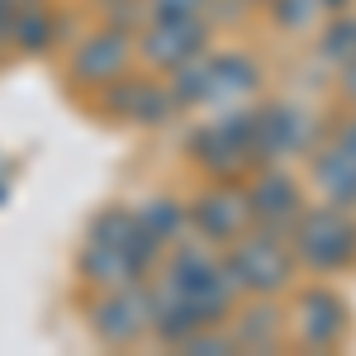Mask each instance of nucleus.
<instances>
[{
	"mask_svg": "<svg viewBox=\"0 0 356 356\" xmlns=\"http://www.w3.org/2000/svg\"><path fill=\"white\" fill-rule=\"evenodd\" d=\"M228 332H233L238 352H271L275 337H280V309L257 295V304L243 309V314H238V323H233Z\"/></svg>",
	"mask_w": 356,
	"mask_h": 356,
	"instance_id": "18",
	"label": "nucleus"
},
{
	"mask_svg": "<svg viewBox=\"0 0 356 356\" xmlns=\"http://www.w3.org/2000/svg\"><path fill=\"white\" fill-rule=\"evenodd\" d=\"M337 138H342V143H347V147H352V152H356V119H352V124H347V129H342V134H337Z\"/></svg>",
	"mask_w": 356,
	"mask_h": 356,
	"instance_id": "27",
	"label": "nucleus"
},
{
	"mask_svg": "<svg viewBox=\"0 0 356 356\" xmlns=\"http://www.w3.org/2000/svg\"><path fill=\"white\" fill-rule=\"evenodd\" d=\"M314 143V119L295 105H266L257 110V166L266 162H285V157H300Z\"/></svg>",
	"mask_w": 356,
	"mask_h": 356,
	"instance_id": "11",
	"label": "nucleus"
},
{
	"mask_svg": "<svg viewBox=\"0 0 356 356\" xmlns=\"http://www.w3.org/2000/svg\"><path fill=\"white\" fill-rule=\"evenodd\" d=\"M318 57L332 62V67L356 57V15H332V24L318 33Z\"/></svg>",
	"mask_w": 356,
	"mask_h": 356,
	"instance_id": "22",
	"label": "nucleus"
},
{
	"mask_svg": "<svg viewBox=\"0 0 356 356\" xmlns=\"http://www.w3.org/2000/svg\"><path fill=\"white\" fill-rule=\"evenodd\" d=\"M138 214V223L157 238L162 247H171V243H181L186 238V228H191V219H186V204L181 200H171V195H152L143 209H134Z\"/></svg>",
	"mask_w": 356,
	"mask_h": 356,
	"instance_id": "20",
	"label": "nucleus"
},
{
	"mask_svg": "<svg viewBox=\"0 0 356 356\" xmlns=\"http://www.w3.org/2000/svg\"><path fill=\"white\" fill-rule=\"evenodd\" d=\"M129 62H134V33L105 24L76 43V53L67 62V76L76 86H110L114 76L129 72Z\"/></svg>",
	"mask_w": 356,
	"mask_h": 356,
	"instance_id": "10",
	"label": "nucleus"
},
{
	"mask_svg": "<svg viewBox=\"0 0 356 356\" xmlns=\"http://www.w3.org/2000/svg\"><path fill=\"white\" fill-rule=\"evenodd\" d=\"M171 247L176 252L166 261L162 280L191 304L200 323H228V314L238 304V285H233V275L223 271V257H214V247L200 243V238H191V243L181 238Z\"/></svg>",
	"mask_w": 356,
	"mask_h": 356,
	"instance_id": "1",
	"label": "nucleus"
},
{
	"mask_svg": "<svg viewBox=\"0 0 356 356\" xmlns=\"http://www.w3.org/2000/svg\"><path fill=\"white\" fill-rule=\"evenodd\" d=\"M295 332H300L304 347H314V352L337 347L342 332H347V304H342V295H332L328 285L304 290L300 304H295Z\"/></svg>",
	"mask_w": 356,
	"mask_h": 356,
	"instance_id": "12",
	"label": "nucleus"
},
{
	"mask_svg": "<svg viewBox=\"0 0 356 356\" xmlns=\"http://www.w3.org/2000/svg\"><path fill=\"white\" fill-rule=\"evenodd\" d=\"M195 162L204 166L214 181H238L247 166H257V114H219L209 124H200L186 143Z\"/></svg>",
	"mask_w": 356,
	"mask_h": 356,
	"instance_id": "4",
	"label": "nucleus"
},
{
	"mask_svg": "<svg viewBox=\"0 0 356 356\" xmlns=\"http://www.w3.org/2000/svg\"><path fill=\"white\" fill-rule=\"evenodd\" d=\"M86 314H90V328L105 347H134L143 332H152V295H147L143 280L100 290V300Z\"/></svg>",
	"mask_w": 356,
	"mask_h": 356,
	"instance_id": "5",
	"label": "nucleus"
},
{
	"mask_svg": "<svg viewBox=\"0 0 356 356\" xmlns=\"http://www.w3.org/2000/svg\"><path fill=\"white\" fill-rule=\"evenodd\" d=\"M53 10H43L38 0H19L15 15H10V43L24 48V53H48L53 48Z\"/></svg>",
	"mask_w": 356,
	"mask_h": 356,
	"instance_id": "19",
	"label": "nucleus"
},
{
	"mask_svg": "<svg viewBox=\"0 0 356 356\" xmlns=\"http://www.w3.org/2000/svg\"><path fill=\"white\" fill-rule=\"evenodd\" d=\"M204 48H209V19H147L134 38V53L157 72H176Z\"/></svg>",
	"mask_w": 356,
	"mask_h": 356,
	"instance_id": "7",
	"label": "nucleus"
},
{
	"mask_svg": "<svg viewBox=\"0 0 356 356\" xmlns=\"http://www.w3.org/2000/svg\"><path fill=\"white\" fill-rule=\"evenodd\" d=\"M223 271L233 275V285L243 295L271 300L295 280V252L285 247V238H275L266 228H247L243 238L223 247Z\"/></svg>",
	"mask_w": 356,
	"mask_h": 356,
	"instance_id": "3",
	"label": "nucleus"
},
{
	"mask_svg": "<svg viewBox=\"0 0 356 356\" xmlns=\"http://www.w3.org/2000/svg\"><path fill=\"white\" fill-rule=\"evenodd\" d=\"M147 295H152V332H157L162 342L181 347V342H186L195 328H204V323L195 318V309L181 300V295H176V290H171L166 280L157 285V290H147Z\"/></svg>",
	"mask_w": 356,
	"mask_h": 356,
	"instance_id": "17",
	"label": "nucleus"
},
{
	"mask_svg": "<svg viewBox=\"0 0 356 356\" xmlns=\"http://www.w3.org/2000/svg\"><path fill=\"white\" fill-rule=\"evenodd\" d=\"M342 95L356 105V57H347V62H342Z\"/></svg>",
	"mask_w": 356,
	"mask_h": 356,
	"instance_id": "26",
	"label": "nucleus"
},
{
	"mask_svg": "<svg viewBox=\"0 0 356 356\" xmlns=\"http://www.w3.org/2000/svg\"><path fill=\"white\" fill-rule=\"evenodd\" d=\"M323 10H342V5H352V0H318Z\"/></svg>",
	"mask_w": 356,
	"mask_h": 356,
	"instance_id": "28",
	"label": "nucleus"
},
{
	"mask_svg": "<svg viewBox=\"0 0 356 356\" xmlns=\"http://www.w3.org/2000/svg\"><path fill=\"white\" fill-rule=\"evenodd\" d=\"M261 86V67L247 53H209V105L214 100H238Z\"/></svg>",
	"mask_w": 356,
	"mask_h": 356,
	"instance_id": "16",
	"label": "nucleus"
},
{
	"mask_svg": "<svg viewBox=\"0 0 356 356\" xmlns=\"http://www.w3.org/2000/svg\"><path fill=\"white\" fill-rule=\"evenodd\" d=\"M76 266H81V275L95 285V290H114V285H134V280H143V271H138V266L124 257V252H119V247L95 243V238H86Z\"/></svg>",
	"mask_w": 356,
	"mask_h": 356,
	"instance_id": "15",
	"label": "nucleus"
},
{
	"mask_svg": "<svg viewBox=\"0 0 356 356\" xmlns=\"http://www.w3.org/2000/svg\"><path fill=\"white\" fill-rule=\"evenodd\" d=\"M171 95L181 110H195V105H209V53L191 57L171 72Z\"/></svg>",
	"mask_w": 356,
	"mask_h": 356,
	"instance_id": "21",
	"label": "nucleus"
},
{
	"mask_svg": "<svg viewBox=\"0 0 356 356\" xmlns=\"http://www.w3.org/2000/svg\"><path fill=\"white\" fill-rule=\"evenodd\" d=\"M309 166H314V186H318V195H323L328 204L356 209V152L342 138H332L328 147H318Z\"/></svg>",
	"mask_w": 356,
	"mask_h": 356,
	"instance_id": "14",
	"label": "nucleus"
},
{
	"mask_svg": "<svg viewBox=\"0 0 356 356\" xmlns=\"http://www.w3.org/2000/svg\"><path fill=\"white\" fill-rule=\"evenodd\" d=\"M247 0H209V10H204V19H209V29L214 24H233L238 15H243Z\"/></svg>",
	"mask_w": 356,
	"mask_h": 356,
	"instance_id": "25",
	"label": "nucleus"
},
{
	"mask_svg": "<svg viewBox=\"0 0 356 356\" xmlns=\"http://www.w3.org/2000/svg\"><path fill=\"white\" fill-rule=\"evenodd\" d=\"M105 114H119V119H129L138 129H162V124H171L181 114V105H176L171 86L124 72V76H114L105 86Z\"/></svg>",
	"mask_w": 356,
	"mask_h": 356,
	"instance_id": "8",
	"label": "nucleus"
},
{
	"mask_svg": "<svg viewBox=\"0 0 356 356\" xmlns=\"http://www.w3.org/2000/svg\"><path fill=\"white\" fill-rule=\"evenodd\" d=\"M147 19H204L209 0H143Z\"/></svg>",
	"mask_w": 356,
	"mask_h": 356,
	"instance_id": "24",
	"label": "nucleus"
},
{
	"mask_svg": "<svg viewBox=\"0 0 356 356\" xmlns=\"http://www.w3.org/2000/svg\"><path fill=\"white\" fill-rule=\"evenodd\" d=\"M191 228L200 233V243L228 247L233 238H243L252 228V209H247V191L233 181H214L204 195H195V204L186 209Z\"/></svg>",
	"mask_w": 356,
	"mask_h": 356,
	"instance_id": "6",
	"label": "nucleus"
},
{
	"mask_svg": "<svg viewBox=\"0 0 356 356\" xmlns=\"http://www.w3.org/2000/svg\"><path fill=\"white\" fill-rule=\"evenodd\" d=\"M266 5H271L275 29H285V33H304V29L323 15V5H318V0H266Z\"/></svg>",
	"mask_w": 356,
	"mask_h": 356,
	"instance_id": "23",
	"label": "nucleus"
},
{
	"mask_svg": "<svg viewBox=\"0 0 356 356\" xmlns=\"http://www.w3.org/2000/svg\"><path fill=\"white\" fill-rule=\"evenodd\" d=\"M285 243L295 252V266H304V271L314 275L347 271L356 261V219L337 204H314V209H300Z\"/></svg>",
	"mask_w": 356,
	"mask_h": 356,
	"instance_id": "2",
	"label": "nucleus"
},
{
	"mask_svg": "<svg viewBox=\"0 0 356 356\" xmlns=\"http://www.w3.org/2000/svg\"><path fill=\"white\" fill-rule=\"evenodd\" d=\"M105 5H114V0H105Z\"/></svg>",
	"mask_w": 356,
	"mask_h": 356,
	"instance_id": "29",
	"label": "nucleus"
},
{
	"mask_svg": "<svg viewBox=\"0 0 356 356\" xmlns=\"http://www.w3.org/2000/svg\"><path fill=\"white\" fill-rule=\"evenodd\" d=\"M86 238H95V243H110V247H119L129 261H134L138 271L147 275V266L157 261V252H162V243L138 223V214L134 209H124V204H110V209H100L95 219H90V233Z\"/></svg>",
	"mask_w": 356,
	"mask_h": 356,
	"instance_id": "13",
	"label": "nucleus"
},
{
	"mask_svg": "<svg viewBox=\"0 0 356 356\" xmlns=\"http://www.w3.org/2000/svg\"><path fill=\"white\" fill-rule=\"evenodd\" d=\"M247 209H252V228H266L275 238H290V228L304 209V195L295 186V176L285 166H266L257 171V181L247 186Z\"/></svg>",
	"mask_w": 356,
	"mask_h": 356,
	"instance_id": "9",
	"label": "nucleus"
}]
</instances>
